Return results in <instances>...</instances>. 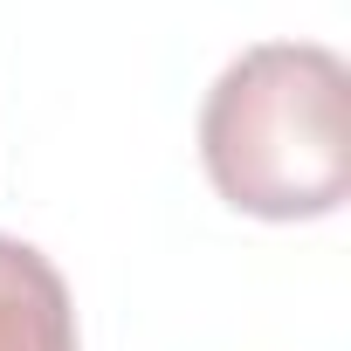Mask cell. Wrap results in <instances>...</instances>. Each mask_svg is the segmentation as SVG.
I'll return each mask as SVG.
<instances>
[{
	"instance_id": "cell-1",
	"label": "cell",
	"mask_w": 351,
	"mask_h": 351,
	"mask_svg": "<svg viewBox=\"0 0 351 351\" xmlns=\"http://www.w3.org/2000/svg\"><path fill=\"white\" fill-rule=\"evenodd\" d=\"M200 165L255 221H324L351 200V69L324 42L241 49L200 104Z\"/></svg>"
},
{
	"instance_id": "cell-2",
	"label": "cell",
	"mask_w": 351,
	"mask_h": 351,
	"mask_svg": "<svg viewBox=\"0 0 351 351\" xmlns=\"http://www.w3.org/2000/svg\"><path fill=\"white\" fill-rule=\"evenodd\" d=\"M0 351H83L62 269L14 234H0Z\"/></svg>"
}]
</instances>
